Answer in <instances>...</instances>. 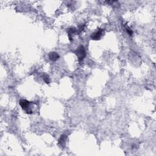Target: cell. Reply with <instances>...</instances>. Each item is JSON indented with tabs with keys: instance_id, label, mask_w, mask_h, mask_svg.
I'll return each instance as SVG.
<instances>
[{
	"instance_id": "obj_1",
	"label": "cell",
	"mask_w": 156,
	"mask_h": 156,
	"mask_svg": "<svg viewBox=\"0 0 156 156\" xmlns=\"http://www.w3.org/2000/svg\"><path fill=\"white\" fill-rule=\"evenodd\" d=\"M74 54L76 55L79 61H82L84 60V59L86 57V51L84 46L83 45L78 46L77 49L74 51Z\"/></svg>"
},
{
	"instance_id": "obj_2",
	"label": "cell",
	"mask_w": 156,
	"mask_h": 156,
	"mask_svg": "<svg viewBox=\"0 0 156 156\" xmlns=\"http://www.w3.org/2000/svg\"><path fill=\"white\" fill-rule=\"evenodd\" d=\"M19 104H20V106L22 107V109L25 111L26 113L29 114H32V110H31L30 107V102L26 100H21L20 101H19Z\"/></svg>"
},
{
	"instance_id": "obj_3",
	"label": "cell",
	"mask_w": 156,
	"mask_h": 156,
	"mask_svg": "<svg viewBox=\"0 0 156 156\" xmlns=\"http://www.w3.org/2000/svg\"><path fill=\"white\" fill-rule=\"evenodd\" d=\"M104 30L103 29H99L98 30L95 31L93 33L91 34L90 36L91 39L94 40H100L102 36L103 35Z\"/></svg>"
},
{
	"instance_id": "obj_4",
	"label": "cell",
	"mask_w": 156,
	"mask_h": 156,
	"mask_svg": "<svg viewBox=\"0 0 156 156\" xmlns=\"http://www.w3.org/2000/svg\"><path fill=\"white\" fill-rule=\"evenodd\" d=\"M67 34H68V39L70 41L73 40V37L77 32V30L75 27H70V28L67 29Z\"/></svg>"
},
{
	"instance_id": "obj_5",
	"label": "cell",
	"mask_w": 156,
	"mask_h": 156,
	"mask_svg": "<svg viewBox=\"0 0 156 156\" xmlns=\"http://www.w3.org/2000/svg\"><path fill=\"white\" fill-rule=\"evenodd\" d=\"M49 58L53 61H56L57 60L59 59V55L58 53H55V52H51L48 54Z\"/></svg>"
},
{
	"instance_id": "obj_6",
	"label": "cell",
	"mask_w": 156,
	"mask_h": 156,
	"mask_svg": "<svg viewBox=\"0 0 156 156\" xmlns=\"http://www.w3.org/2000/svg\"><path fill=\"white\" fill-rule=\"evenodd\" d=\"M67 136H65V134H63L60 136L59 140L58 141L59 144L62 147H63V148H64L65 146V141L66 140H67Z\"/></svg>"
},
{
	"instance_id": "obj_7",
	"label": "cell",
	"mask_w": 156,
	"mask_h": 156,
	"mask_svg": "<svg viewBox=\"0 0 156 156\" xmlns=\"http://www.w3.org/2000/svg\"><path fill=\"white\" fill-rule=\"evenodd\" d=\"M42 77H43V81H44L46 83V84H49V82H50V77H49V76L48 75V74H44L42 76Z\"/></svg>"
},
{
	"instance_id": "obj_8",
	"label": "cell",
	"mask_w": 156,
	"mask_h": 156,
	"mask_svg": "<svg viewBox=\"0 0 156 156\" xmlns=\"http://www.w3.org/2000/svg\"><path fill=\"white\" fill-rule=\"evenodd\" d=\"M126 31H127V32L129 34L130 36L132 35L133 32H132V29H130L129 27H127V26H126Z\"/></svg>"
}]
</instances>
